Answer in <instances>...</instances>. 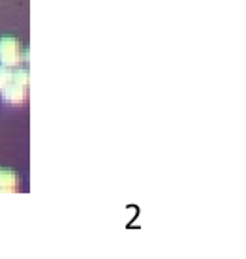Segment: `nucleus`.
Here are the masks:
<instances>
[{
  "instance_id": "1",
  "label": "nucleus",
  "mask_w": 246,
  "mask_h": 259,
  "mask_svg": "<svg viewBox=\"0 0 246 259\" xmlns=\"http://www.w3.org/2000/svg\"><path fill=\"white\" fill-rule=\"evenodd\" d=\"M0 64L17 68L23 64V46L15 38H0Z\"/></svg>"
},
{
  "instance_id": "2",
  "label": "nucleus",
  "mask_w": 246,
  "mask_h": 259,
  "mask_svg": "<svg viewBox=\"0 0 246 259\" xmlns=\"http://www.w3.org/2000/svg\"><path fill=\"white\" fill-rule=\"evenodd\" d=\"M2 94V100L6 102V104H12V105H21L26 102V98H28V87L25 84H19L15 83V81H10L4 91H0Z\"/></svg>"
},
{
  "instance_id": "3",
  "label": "nucleus",
  "mask_w": 246,
  "mask_h": 259,
  "mask_svg": "<svg viewBox=\"0 0 246 259\" xmlns=\"http://www.w3.org/2000/svg\"><path fill=\"white\" fill-rule=\"evenodd\" d=\"M21 186L19 175L0 167V194H13Z\"/></svg>"
},
{
  "instance_id": "4",
  "label": "nucleus",
  "mask_w": 246,
  "mask_h": 259,
  "mask_svg": "<svg viewBox=\"0 0 246 259\" xmlns=\"http://www.w3.org/2000/svg\"><path fill=\"white\" fill-rule=\"evenodd\" d=\"M12 75H13L12 68L0 64V91H4L8 84H10V81H12Z\"/></svg>"
},
{
  "instance_id": "5",
  "label": "nucleus",
  "mask_w": 246,
  "mask_h": 259,
  "mask_svg": "<svg viewBox=\"0 0 246 259\" xmlns=\"http://www.w3.org/2000/svg\"><path fill=\"white\" fill-rule=\"evenodd\" d=\"M12 81H15V83H19V84H25V87H28V84H30V73H28V70H17V71H13Z\"/></svg>"
}]
</instances>
